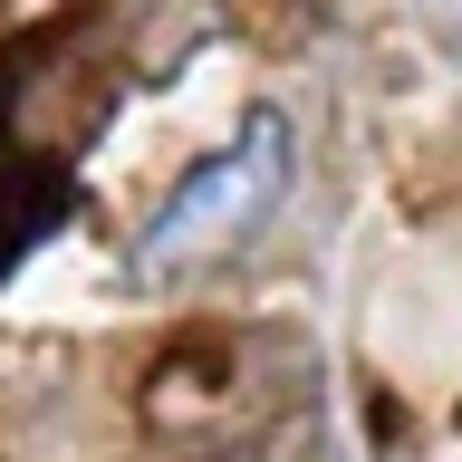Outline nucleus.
<instances>
[{
    "instance_id": "obj_1",
    "label": "nucleus",
    "mask_w": 462,
    "mask_h": 462,
    "mask_svg": "<svg viewBox=\"0 0 462 462\" xmlns=\"http://www.w3.org/2000/svg\"><path fill=\"white\" fill-rule=\"evenodd\" d=\"M289 173H299V125H289L280 106H251L231 125V144H212V154L144 212V231H135L125 260L154 270V280H173V270H193V260L251 241V231L289 202Z\"/></svg>"
}]
</instances>
